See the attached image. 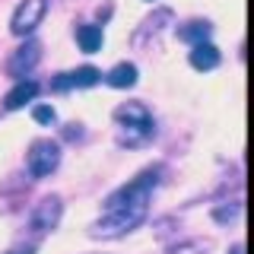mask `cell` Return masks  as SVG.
I'll return each mask as SVG.
<instances>
[{
    "label": "cell",
    "instance_id": "cell-2",
    "mask_svg": "<svg viewBox=\"0 0 254 254\" xmlns=\"http://www.w3.org/2000/svg\"><path fill=\"white\" fill-rule=\"evenodd\" d=\"M45 10H48V0H26V3H19L16 13H13V32H16V35L32 32L38 22H42Z\"/></svg>",
    "mask_w": 254,
    "mask_h": 254
},
{
    "label": "cell",
    "instance_id": "cell-4",
    "mask_svg": "<svg viewBox=\"0 0 254 254\" xmlns=\"http://www.w3.org/2000/svg\"><path fill=\"white\" fill-rule=\"evenodd\" d=\"M35 92H38V83H32V79H19V83L6 92V102H3V105L10 108V111H16V108L26 105V102L35 99Z\"/></svg>",
    "mask_w": 254,
    "mask_h": 254
},
{
    "label": "cell",
    "instance_id": "cell-7",
    "mask_svg": "<svg viewBox=\"0 0 254 254\" xmlns=\"http://www.w3.org/2000/svg\"><path fill=\"white\" fill-rule=\"evenodd\" d=\"M76 38H79V48L86 54H95L102 48V26H79Z\"/></svg>",
    "mask_w": 254,
    "mask_h": 254
},
{
    "label": "cell",
    "instance_id": "cell-1",
    "mask_svg": "<svg viewBox=\"0 0 254 254\" xmlns=\"http://www.w3.org/2000/svg\"><path fill=\"white\" fill-rule=\"evenodd\" d=\"M58 159H61L58 143H51V140H38L35 146H32V153H29V169H32V175L45 178V175H51V172H54Z\"/></svg>",
    "mask_w": 254,
    "mask_h": 254
},
{
    "label": "cell",
    "instance_id": "cell-3",
    "mask_svg": "<svg viewBox=\"0 0 254 254\" xmlns=\"http://www.w3.org/2000/svg\"><path fill=\"white\" fill-rule=\"evenodd\" d=\"M219 64V51L210 42H197L190 48V67L194 70H213Z\"/></svg>",
    "mask_w": 254,
    "mask_h": 254
},
{
    "label": "cell",
    "instance_id": "cell-8",
    "mask_svg": "<svg viewBox=\"0 0 254 254\" xmlns=\"http://www.w3.org/2000/svg\"><path fill=\"white\" fill-rule=\"evenodd\" d=\"M99 70L95 67H79V70H73V73H67V79H70V86H95L99 83Z\"/></svg>",
    "mask_w": 254,
    "mask_h": 254
},
{
    "label": "cell",
    "instance_id": "cell-5",
    "mask_svg": "<svg viewBox=\"0 0 254 254\" xmlns=\"http://www.w3.org/2000/svg\"><path fill=\"white\" fill-rule=\"evenodd\" d=\"M35 61H38V45H35V42L22 45L19 51L13 54V61H10V73H13V76H22L29 67H35Z\"/></svg>",
    "mask_w": 254,
    "mask_h": 254
},
{
    "label": "cell",
    "instance_id": "cell-10",
    "mask_svg": "<svg viewBox=\"0 0 254 254\" xmlns=\"http://www.w3.org/2000/svg\"><path fill=\"white\" fill-rule=\"evenodd\" d=\"M32 118H35L38 124H54V118H58V115H54L51 105H35V108H32Z\"/></svg>",
    "mask_w": 254,
    "mask_h": 254
},
{
    "label": "cell",
    "instance_id": "cell-6",
    "mask_svg": "<svg viewBox=\"0 0 254 254\" xmlns=\"http://www.w3.org/2000/svg\"><path fill=\"white\" fill-rule=\"evenodd\" d=\"M105 79H108V86H115V89H127V86L137 83V67H133V64H118Z\"/></svg>",
    "mask_w": 254,
    "mask_h": 254
},
{
    "label": "cell",
    "instance_id": "cell-9",
    "mask_svg": "<svg viewBox=\"0 0 254 254\" xmlns=\"http://www.w3.org/2000/svg\"><path fill=\"white\" fill-rule=\"evenodd\" d=\"M181 38H185V42H206V35H210V26H206V22H190L188 29H181L178 32Z\"/></svg>",
    "mask_w": 254,
    "mask_h": 254
}]
</instances>
